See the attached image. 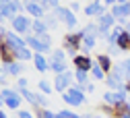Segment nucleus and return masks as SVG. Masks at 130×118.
I'll list each match as a JSON object with an SVG mask.
<instances>
[{
  "label": "nucleus",
  "instance_id": "1",
  "mask_svg": "<svg viewBox=\"0 0 130 118\" xmlns=\"http://www.w3.org/2000/svg\"><path fill=\"white\" fill-rule=\"evenodd\" d=\"M83 37H85V31L80 29V31H74V33H66L64 35V52H66L70 58L78 56V50L80 46H83Z\"/></svg>",
  "mask_w": 130,
  "mask_h": 118
},
{
  "label": "nucleus",
  "instance_id": "2",
  "mask_svg": "<svg viewBox=\"0 0 130 118\" xmlns=\"http://www.w3.org/2000/svg\"><path fill=\"white\" fill-rule=\"evenodd\" d=\"M62 99L66 102L68 106H83L85 104V85H78V83H74V85L66 91V93H62Z\"/></svg>",
  "mask_w": 130,
  "mask_h": 118
},
{
  "label": "nucleus",
  "instance_id": "3",
  "mask_svg": "<svg viewBox=\"0 0 130 118\" xmlns=\"http://www.w3.org/2000/svg\"><path fill=\"white\" fill-rule=\"evenodd\" d=\"M21 10H25L21 2H14V0H2V2H0V21H6V19L12 21L17 15H21Z\"/></svg>",
  "mask_w": 130,
  "mask_h": 118
},
{
  "label": "nucleus",
  "instance_id": "4",
  "mask_svg": "<svg viewBox=\"0 0 130 118\" xmlns=\"http://www.w3.org/2000/svg\"><path fill=\"white\" fill-rule=\"evenodd\" d=\"M0 40H4L6 44H8V48H10V52H12V56H17V52H21L23 48H27V42L21 37V35H17L14 31H6Z\"/></svg>",
  "mask_w": 130,
  "mask_h": 118
},
{
  "label": "nucleus",
  "instance_id": "5",
  "mask_svg": "<svg viewBox=\"0 0 130 118\" xmlns=\"http://www.w3.org/2000/svg\"><path fill=\"white\" fill-rule=\"evenodd\" d=\"M72 79H74V73H70V71L62 73V75H56V79H54V91L66 93L72 87Z\"/></svg>",
  "mask_w": 130,
  "mask_h": 118
},
{
  "label": "nucleus",
  "instance_id": "6",
  "mask_svg": "<svg viewBox=\"0 0 130 118\" xmlns=\"http://www.w3.org/2000/svg\"><path fill=\"white\" fill-rule=\"evenodd\" d=\"M10 25H12V29H14L17 35H23V33H29V31H31L33 19H29V17H25V15H17V17L10 21Z\"/></svg>",
  "mask_w": 130,
  "mask_h": 118
},
{
  "label": "nucleus",
  "instance_id": "7",
  "mask_svg": "<svg viewBox=\"0 0 130 118\" xmlns=\"http://www.w3.org/2000/svg\"><path fill=\"white\" fill-rule=\"evenodd\" d=\"M4 97V106H8L10 110H19L21 108V102H23V97H21V93H17V91H12V89H2V93H0Z\"/></svg>",
  "mask_w": 130,
  "mask_h": 118
},
{
  "label": "nucleus",
  "instance_id": "8",
  "mask_svg": "<svg viewBox=\"0 0 130 118\" xmlns=\"http://www.w3.org/2000/svg\"><path fill=\"white\" fill-rule=\"evenodd\" d=\"M109 12L113 15L116 21H122V19L128 21V17H130V2H116V4H111Z\"/></svg>",
  "mask_w": 130,
  "mask_h": 118
},
{
  "label": "nucleus",
  "instance_id": "9",
  "mask_svg": "<svg viewBox=\"0 0 130 118\" xmlns=\"http://www.w3.org/2000/svg\"><path fill=\"white\" fill-rule=\"evenodd\" d=\"M72 64H74V71H87V73H91V69H93V60H91V56H85V54H78V56H74L72 58Z\"/></svg>",
  "mask_w": 130,
  "mask_h": 118
},
{
  "label": "nucleus",
  "instance_id": "10",
  "mask_svg": "<svg viewBox=\"0 0 130 118\" xmlns=\"http://www.w3.org/2000/svg\"><path fill=\"white\" fill-rule=\"evenodd\" d=\"M105 8H107V6H105L103 2H91V4H87V6L83 8V12H85L87 17H95V19H99L101 15L107 12Z\"/></svg>",
  "mask_w": 130,
  "mask_h": 118
},
{
  "label": "nucleus",
  "instance_id": "11",
  "mask_svg": "<svg viewBox=\"0 0 130 118\" xmlns=\"http://www.w3.org/2000/svg\"><path fill=\"white\" fill-rule=\"evenodd\" d=\"M25 42H27V46H29L31 50H35V54H45V52H50V46L41 44L35 35H27V37H25Z\"/></svg>",
  "mask_w": 130,
  "mask_h": 118
},
{
  "label": "nucleus",
  "instance_id": "12",
  "mask_svg": "<svg viewBox=\"0 0 130 118\" xmlns=\"http://www.w3.org/2000/svg\"><path fill=\"white\" fill-rule=\"evenodd\" d=\"M23 8H25V12H29L31 17H35V19H43L45 17V10H43V6L39 2H25Z\"/></svg>",
  "mask_w": 130,
  "mask_h": 118
},
{
  "label": "nucleus",
  "instance_id": "13",
  "mask_svg": "<svg viewBox=\"0 0 130 118\" xmlns=\"http://www.w3.org/2000/svg\"><path fill=\"white\" fill-rule=\"evenodd\" d=\"M105 83H107L109 91H126V83L122 79H118L116 75H111V73L105 77Z\"/></svg>",
  "mask_w": 130,
  "mask_h": 118
},
{
  "label": "nucleus",
  "instance_id": "14",
  "mask_svg": "<svg viewBox=\"0 0 130 118\" xmlns=\"http://www.w3.org/2000/svg\"><path fill=\"white\" fill-rule=\"evenodd\" d=\"M95 64L99 66V69H101L105 75H109L111 69H113V64H111V56H109V54H99V56L95 58Z\"/></svg>",
  "mask_w": 130,
  "mask_h": 118
},
{
  "label": "nucleus",
  "instance_id": "15",
  "mask_svg": "<svg viewBox=\"0 0 130 118\" xmlns=\"http://www.w3.org/2000/svg\"><path fill=\"white\" fill-rule=\"evenodd\" d=\"M0 60H2L4 64H10V62H14V56H12L10 48H8V44H6L4 40H0Z\"/></svg>",
  "mask_w": 130,
  "mask_h": 118
},
{
  "label": "nucleus",
  "instance_id": "16",
  "mask_svg": "<svg viewBox=\"0 0 130 118\" xmlns=\"http://www.w3.org/2000/svg\"><path fill=\"white\" fill-rule=\"evenodd\" d=\"M47 33V25L43 23V19H33V25H31V35H43Z\"/></svg>",
  "mask_w": 130,
  "mask_h": 118
},
{
  "label": "nucleus",
  "instance_id": "17",
  "mask_svg": "<svg viewBox=\"0 0 130 118\" xmlns=\"http://www.w3.org/2000/svg\"><path fill=\"white\" fill-rule=\"evenodd\" d=\"M4 71H6V75H10V77H19V75L23 73V66H21L19 60H14V62H10V64H4Z\"/></svg>",
  "mask_w": 130,
  "mask_h": 118
},
{
  "label": "nucleus",
  "instance_id": "18",
  "mask_svg": "<svg viewBox=\"0 0 130 118\" xmlns=\"http://www.w3.org/2000/svg\"><path fill=\"white\" fill-rule=\"evenodd\" d=\"M33 64H35V69H37L39 73H45L47 69H50V62L43 58V54H35V56H33Z\"/></svg>",
  "mask_w": 130,
  "mask_h": 118
},
{
  "label": "nucleus",
  "instance_id": "19",
  "mask_svg": "<svg viewBox=\"0 0 130 118\" xmlns=\"http://www.w3.org/2000/svg\"><path fill=\"white\" fill-rule=\"evenodd\" d=\"M66 62H56V60H50V71H54L56 75H62V73H66L68 69H66Z\"/></svg>",
  "mask_w": 130,
  "mask_h": 118
},
{
  "label": "nucleus",
  "instance_id": "20",
  "mask_svg": "<svg viewBox=\"0 0 130 118\" xmlns=\"http://www.w3.org/2000/svg\"><path fill=\"white\" fill-rule=\"evenodd\" d=\"M21 97L25 99V102H29V104H33V106H37V102H39V93H35V91H23L21 93Z\"/></svg>",
  "mask_w": 130,
  "mask_h": 118
},
{
  "label": "nucleus",
  "instance_id": "21",
  "mask_svg": "<svg viewBox=\"0 0 130 118\" xmlns=\"http://www.w3.org/2000/svg\"><path fill=\"white\" fill-rule=\"evenodd\" d=\"M116 46H118V50H120V52H122V50H130V35H128L126 31H124L122 35L118 37V44H116Z\"/></svg>",
  "mask_w": 130,
  "mask_h": 118
},
{
  "label": "nucleus",
  "instance_id": "22",
  "mask_svg": "<svg viewBox=\"0 0 130 118\" xmlns=\"http://www.w3.org/2000/svg\"><path fill=\"white\" fill-rule=\"evenodd\" d=\"M74 81L78 85H87L89 83V73L87 71H74Z\"/></svg>",
  "mask_w": 130,
  "mask_h": 118
},
{
  "label": "nucleus",
  "instance_id": "23",
  "mask_svg": "<svg viewBox=\"0 0 130 118\" xmlns=\"http://www.w3.org/2000/svg\"><path fill=\"white\" fill-rule=\"evenodd\" d=\"M62 23L66 25L68 29H74V27H76V15H74V12H72V10L68 8V15L64 17V21H62Z\"/></svg>",
  "mask_w": 130,
  "mask_h": 118
},
{
  "label": "nucleus",
  "instance_id": "24",
  "mask_svg": "<svg viewBox=\"0 0 130 118\" xmlns=\"http://www.w3.org/2000/svg\"><path fill=\"white\" fill-rule=\"evenodd\" d=\"M39 91H41L43 95H50V93L54 91V85H52V81H45V79H41V81H39Z\"/></svg>",
  "mask_w": 130,
  "mask_h": 118
},
{
  "label": "nucleus",
  "instance_id": "25",
  "mask_svg": "<svg viewBox=\"0 0 130 118\" xmlns=\"http://www.w3.org/2000/svg\"><path fill=\"white\" fill-rule=\"evenodd\" d=\"M83 31L87 33V35H93V37H99V25H97V23H87Z\"/></svg>",
  "mask_w": 130,
  "mask_h": 118
},
{
  "label": "nucleus",
  "instance_id": "26",
  "mask_svg": "<svg viewBox=\"0 0 130 118\" xmlns=\"http://www.w3.org/2000/svg\"><path fill=\"white\" fill-rule=\"evenodd\" d=\"M89 75H91L95 81H105V77H107V75H105V73H103L97 64H93V69H91V73H89Z\"/></svg>",
  "mask_w": 130,
  "mask_h": 118
},
{
  "label": "nucleus",
  "instance_id": "27",
  "mask_svg": "<svg viewBox=\"0 0 130 118\" xmlns=\"http://www.w3.org/2000/svg\"><path fill=\"white\" fill-rule=\"evenodd\" d=\"M101 99H103L101 104H105V106H116V99H113V91H105Z\"/></svg>",
  "mask_w": 130,
  "mask_h": 118
},
{
  "label": "nucleus",
  "instance_id": "28",
  "mask_svg": "<svg viewBox=\"0 0 130 118\" xmlns=\"http://www.w3.org/2000/svg\"><path fill=\"white\" fill-rule=\"evenodd\" d=\"M66 15H68V8H66V6H58V8L54 10V17H56L58 21H64V17H66Z\"/></svg>",
  "mask_w": 130,
  "mask_h": 118
},
{
  "label": "nucleus",
  "instance_id": "29",
  "mask_svg": "<svg viewBox=\"0 0 130 118\" xmlns=\"http://www.w3.org/2000/svg\"><path fill=\"white\" fill-rule=\"evenodd\" d=\"M52 60L64 62V60H66V52H64V50H54V52H52Z\"/></svg>",
  "mask_w": 130,
  "mask_h": 118
},
{
  "label": "nucleus",
  "instance_id": "30",
  "mask_svg": "<svg viewBox=\"0 0 130 118\" xmlns=\"http://www.w3.org/2000/svg\"><path fill=\"white\" fill-rule=\"evenodd\" d=\"M41 44H45V46H50L52 48V35H50V33H43V35H35Z\"/></svg>",
  "mask_w": 130,
  "mask_h": 118
},
{
  "label": "nucleus",
  "instance_id": "31",
  "mask_svg": "<svg viewBox=\"0 0 130 118\" xmlns=\"http://www.w3.org/2000/svg\"><path fill=\"white\" fill-rule=\"evenodd\" d=\"M56 21H58V19H56L54 15H45V17H43V23H45L47 27H54V25H56Z\"/></svg>",
  "mask_w": 130,
  "mask_h": 118
},
{
  "label": "nucleus",
  "instance_id": "32",
  "mask_svg": "<svg viewBox=\"0 0 130 118\" xmlns=\"http://www.w3.org/2000/svg\"><path fill=\"white\" fill-rule=\"evenodd\" d=\"M37 118H58V114H54L52 110H39V116Z\"/></svg>",
  "mask_w": 130,
  "mask_h": 118
},
{
  "label": "nucleus",
  "instance_id": "33",
  "mask_svg": "<svg viewBox=\"0 0 130 118\" xmlns=\"http://www.w3.org/2000/svg\"><path fill=\"white\" fill-rule=\"evenodd\" d=\"M27 83H29L27 79H19V81H17V87H19V91H21V93H23V91H27Z\"/></svg>",
  "mask_w": 130,
  "mask_h": 118
},
{
  "label": "nucleus",
  "instance_id": "34",
  "mask_svg": "<svg viewBox=\"0 0 130 118\" xmlns=\"http://www.w3.org/2000/svg\"><path fill=\"white\" fill-rule=\"evenodd\" d=\"M17 118H35V116L31 114L29 110H19V114H17Z\"/></svg>",
  "mask_w": 130,
  "mask_h": 118
},
{
  "label": "nucleus",
  "instance_id": "35",
  "mask_svg": "<svg viewBox=\"0 0 130 118\" xmlns=\"http://www.w3.org/2000/svg\"><path fill=\"white\" fill-rule=\"evenodd\" d=\"M107 54H109V56H116V54H120V50H118V46H111V48L107 46Z\"/></svg>",
  "mask_w": 130,
  "mask_h": 118
},
{
  "label": "nucleus",
  "instance_id": "36",
  "mask_svg": "<svg viewBox=\"0 0 130 118\" xmlns=\"http://www.w3.org/2000/svg\"><path fill=\"white\" fill-rule=\"evenodd\" d=\"M68 8H70V10H72V12H74V15H76V12H78V10H80V4H78V2H72V4H70V6H68Z\"/></svg>",
  "mask_w": 130,
  "mask_h": 118
},
{
  "label": "nucleus",
  "instance_id": "37",
  "mask_svg": "<svg viewBox=\"0 0 130 118\" xmlns=\"http://www.w3.org/2000/svg\"><path fill=\"white\" fill-rule=\"evenodd\" d=\"M85 91H87V93H93V91H95V85H93L91 81H89L87 85H85Z\"/></svg>",
  "mask_w": 130,
  "mask_h": 118
},
{
  "label": "nucleus",
  "instance_id": "38",
  "mask_svg": "<svg viewBox=\"0 0 130 118\" xmlns=\"http://www.w3.org/2000/svg\"><path fill=\"white\" fill-rule=\"evenodd\" d=\"M4 77H6V71H4V66H0V83L4 85Z\"/></svg>",
  "mask_w": 130,
  "mask_h": 118
},
{
  "label": "nucleus",
  "instance_id": "39",
  "mask_svg": "<svg viewBox=\"0 0 130 118\" xmlns=\"http://www.w3.org/2000/svg\"><path fill=\"white\" fill-rule=\"evenodd\" d=\"M124 31H126V33H128V35H130V21H128V23H126V27H124Z\"/></svg>",
  "mask_w": 130,
  "mask_h": 118
},
{
  "label": "nucleus",
  "instance_id": "40",
  "mask_svg": "<svg viewBox=\"0 0 130 118\" xmlns=\"http://www.w3.org/2000/svg\"><path fill=\"white\" fill-rule=\"evenodd\" d=\"M2 108H4V97L0 95V110H2Z\"/></svg>",
  "mask_w": 130,
  "mask_h": 118
},
{
  "label": "nucleus",
  "instance_id": "41",
  "mask_svg": "<svg viewBox=\"0 0 130 118\" xmlns=\"http://www.w3.org/2000/svg\"><path fill=\"white\" fill-rule=\"evenodd\" d=\"M0 118H8V116H6V112H4V110H0Z\"/></svg>",
  "mask_w": 130,
  "mask_h": 118
},
{
  "label": "nucleus",
  "instance_id": "42",
  "mask_svg": "<svg viewBox=\"0 0 130 118\" xmlns=\"http://www.w3.org/2000/svg\"><path fill=\"white\" fill-rule=\"evenodd\" d=\"M126 93H128V95H130V81H128V83H126Z\"/></svg>",
  "mask_w": 130,
  "mask_h": 118
},
{
  "label": "nucleus",
  "instance_id": "43",
  "mask_svg": "<svg viewBox=\"0 0 130 118\" xmlns=\"http://www.w3.org/2000/svg\"><path fill=\"white\" fill-rule=\"evenodd\" d=\"M122 118H130V112H126V114H124V116H122Z\"/></svg>",
  "mask_w": 130,
  "mask_h": 118
},
{
  "label": "nucleus",
  "instance_id": "44",
  "mask_svg": "<svg viewBox=\"0 0 130 118\" xmlns=\"http://www.w3.org/2000/svg\"><path fill=\"white\" fill-rule=\"evenodd\" d=\"M126 104H128V108H130V95H128V102H126Z\"/></svg>",
  "mask_w": 130,
  "mask_h": 118
},
{
  "label": "nucleus",
  "instance_id": "45",
  "mask_svg": "<svg viewBox=\"0 0 130 118\" xmlns=\"http://www.w3.org/2000/svg\"><path fill=\"white\" fill-rule=\"evenodd\" d=\"M109 118H113V116H109Z\"/></svg>",
  "mask_w": 130,
  "mask_h": 118
},
{
  "label": "nucleus",
  "instance_id": "46",
  "mask_svg": "<svg viewBox=\"0 0 130 118\" xmlns=\"http://www.w3.org/2000/svg\"><path fill=\"white\" fill-rule=\"evenodd\" d=\"M0 62H2V60H0Z\"/></svg>",
  "mask_w": 130,
  "mask_h": 118
}]
</instances>
